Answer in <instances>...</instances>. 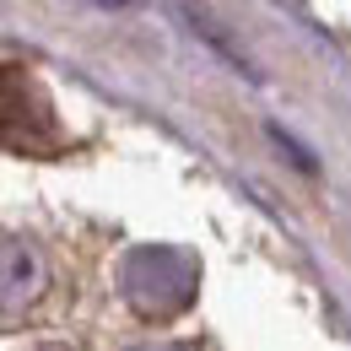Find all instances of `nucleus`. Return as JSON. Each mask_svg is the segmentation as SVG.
<instances>
[{"instance_id": "nucleus-1", "label": "nucleus", "mask_w": 351, "mask_h": 351, "mask_svg": "<svg viewBox=\"0 0 351 351\" xmlns=\"http://www.w3.org/2000/svg\"><path fill=\"white\" fill-rule=\"evenodd\" d=\"M119 292L152 324L178 319L200 292V260L189 249H173V243H141L119 265Z\"/></svg>"}, {"instance_id": "nucleus-2", "label": "nucleus", "mask_w": 351, "mask_h": 351, "mask_svg": "<svg viewBox=\"0 0 351 351\" xmlns=\"http://www.w3.org/2000/svg\"><path fill=\"white\" fill-rule=\"evenodd\" d=\"M5 146L22 152V157H54V152L65 146L60 119H54V108H49L44 87H38L22 65L5 71Z\"/></svg>"}, {"instance_id": "nucleus-3", "label": "nucleus", "mask_w": 351, "mask_h": 351, "mask_svg": "<svg viewBox=\"0 0 351 351\" xmlns=\"http://www.w3.org/2000/svg\"><path fill=\"white\" fill-rule=\"evenodd\" d=\"M0 281H5V292H0V303H5V313H22L27 303H38L49 287V265L44 254L27 243V238H5L0 243Z\"/></svg>"}, {"instance_id": "nucleus-4", "label": "nucleus", "mask_w": 351, "mask_h": 351, "mask_svg": "<svg viewBox=\"0 0 351 351\" xmlns=\"http://www.w3.org/2000/svg\"><path fill=\"white\" fill-rule=\"evenodd\" d=\"M135 351H200L195 341H152V346H135Z\"/></svg>"}, {"instance_id": "nucleus-5", "label": "nucleus", "mask_w": 351, "mask_h": 351, "mask_svg": "<svg viewBox=\"0 0 351 351\" xmlns=\"http://www.w3.org/2000/svg\"><path fill=\"white\" fill-rule=\"evenodd\" d=\"M97 5H125V0H97Z\"/></svg>"}, {"instance_id": "nucleus-6", "label": "nucleus", "mask_w": 351, "mask_h": 351, "mask_svg": "<svg viewBox=\"0 0 351 351\" xmlns=\"http://www.w3.org/2000/svg\"><path fill=\"white\" fill-rule=\"evenodd\" d=\"M44 351H71V346H44Z\"/></svg>"}]
</instances>
